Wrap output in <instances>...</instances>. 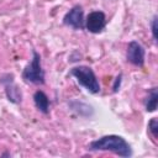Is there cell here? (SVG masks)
Instances as JSON below:
<instances>
[{
	"label": "cell",
	"instance_id": "obj_1",
	"mask_svg": "<svg viewBox=\"0 0 158 158\" xmlns=\"http://www.w3.org/2000/svg\"><path fill=\"white\" fill-rule=\"evenodd\" d=\"M89 149L90 151H110L121 157L132 156L131 146L126 142L125 138H122L121 136H116V135L102 136L101 138L93 141L89 144Z\"/></svg>",
	"mask_w": 158,
	"mask_h": 158
},
{
	"label": "cell",
	"instance_id": "obj_2",
	"mask_svg": "<svg viewBox=\"0 0 158 158\" xmlns=\"http://www.w3.org/2000/svg\"><path fill=\"white\" fill-rule=\"evenodd\" d=\"M70 73L73 77H75L78 83L80 85H83L88 91H90L93 94H96L100 91V84H99L91 68L85 67V65H80V67L73 68Z\"/></svg>",
	"mask_w": 158,
	"mask_h": 158
},
{
	"label": "cell",
	"instance_id": "obj_3",
	"mask_svg": "<svg viewBox=\"0 0 158 158\" xmlns=\"http://www.w3.org/2000/svg\"><path fill=\"white\" fill-rule=\"evenodd\" d=\"M22 79L27 83L33 84H42L44 81V73L41 68V58L36 51H33L32 62L22 72Z\"/></svg>",
	"mask_w": 158,
	"mask_h": 158
},
{
	"label": "cell",
	"instance_id": "obj_4",
	"mask_svg": "<svg viewBox=\"0 0 158 158\" xmlns=\"http://www.w3.org/2000/svg\"><path fill=\"white\" fill-rule=\"evenodd\" d=\"M105 25H106V17H105L104 12H101V11H93L86 17L85 26H86L88 31L91 33L101 32L104 30Z\"/></svg>",
	"mask_w": 158,
	"mask_h": 158
},
{
	"label": "cell",
	"instance_id": "obj_5",
	"mask_svg": "<svg viewBox=\"0 0 158 158\" xmlns=\"http://www.w3.org/2000/svg\"><path fill=\"white\" fill-rule=\"evenodd\" d=\"M127 60L135 65H138V67H142L143 63H144V49L143 47L136 42V41H132L128 43V47H127Z\"/></svg>",
	"mask_w": 158,
	"mask_h": 158
},
{
	"label": "cell",
	"instance_id": "obj_6",
	"mask_svg": "<svg viewBox=\"0 0 158 158\" xmlns=\"http://www.w3.org/2000/svg\"><path fill=\"white\" fill-rule=\"evenodd\" d=\"M63 22L67 26H70L73 28L77 30H81L84 27V19H83V10L79 5L74 6L72 10H69V12L65 14Z\"/></svg>",
	"mask_w": 158,
	"mask_h": 158
},
{
	"label": "cell",
	"instance_id": "obj_7",
	"mask_svg": "<svg viewBox=\"0 0 158 158\" xmlns=\"http://www.w3.org/2000/svg\"><path fill=\"white\" fill-rule=\"evenodd\" d=\"M1 83L5 85V91H6V95H7V99L11 101V102H20L21 101V91L17 89V86L14 84L12 81V77L10 75V79L5 80L4 78L1 79Z\"/></svg>",
	"mask_w": 158,
	"mask_h": 158
},
{
	"label": "cell",
	"instance_id": "obj_8",
	"mask_svg": "<svg viewBox=\"0 0 158 158\" xmlns=\"http://www.w3.org/2000/svg\"><path fill=\"white\" fill-rule=\"evenodd\" d=\"M33 100H35V105L36 107L42 111L43 114H47L49 111V100H48V96L43 93V91H36L35 95H33Z\"/></svg>",
	"mask_w": 158,
	"mask_h": 158
},
{
	"label": "cell",
	"instance_id": "obj_9",
	"mask_svg": "<svg viewBox=\"0 0 158 158\" xmlns=\"http://www.w3.org/2000/svg\"><path fill=\"white\" fill-rule=\"evenodd\" d=\"M157 104H158V91H157V88H152L146 100V110L148 112L154 111L157 109Z\"/></svg>",
	"mask_w": 158,
	"mask_h": 158
},
{
	"label": "cell",
	"instance_id": "obj_10",
	"mask_svg": "<svg viewBox=\"0 0 158 158\" xmlns=\"http://www.w3.org/2000/svg\"><path fill=\"white\" fill-rule=\"evenodd\" d=\"M148 128H149L152 136L154 138H157L158 137V120L157 118H152L149 121V123H148Z\"/></svg>",
	"mask_w": 158,
	"mask_h": 158
},
{
	"label": "cell",
	"instance_id": "obj_11",
	"mask_svg": "<svg viewBox=\"0 0 158 158\" xmlns=\"http://www.w3.org/2000/svg\"><path fill=\"white\" fill-rule=\"evenodd\" d=\"M152 32H153V37L157 38V17H154L152 21Z\"/></svg>",
	"mask_w": 158,
	"mask_h": 158
},
{
	"label": "cell",
	"instance_id": "obj_12",
	"mask_svg": "<svg viewBox=\"0 0 158 158\" xmlns=\"http://www.w3.org/2000/svg\"><path fill=\"white\" fill-rule=\"evenodd\" d=\"M120 81H121V75H118L116 78V83H115V86H114V91H117V86H120Z\"/></svg>",
	"mask_w": 158,
	"mask_h": 158
}]
</instances>
